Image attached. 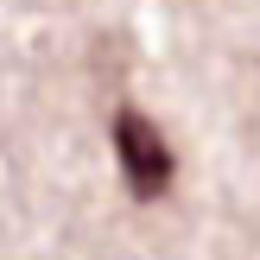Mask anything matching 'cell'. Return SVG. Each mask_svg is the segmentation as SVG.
Segmentation results:
<instances>
[{
    "label": "cell",
    "mask_w": 260,
    "mask_h": 260,
    "mask_svg": "<svg viewBox=\"0 0 260 260\" xmlns=\"http://www.w3.org/2000/svg\"><path fill=\"white\" fill-rule=\"evenodd\" d=\"M114 159H121V178H127V190H134L140 203H159L165 190H172V178H178V159H172V146H165V134L140 108L114 114Z\"/></svg>",
    "instance_id": "6da1fadb"
}]
</instances>
